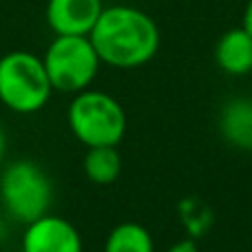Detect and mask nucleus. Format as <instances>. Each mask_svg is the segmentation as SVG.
<instances>
[{
	"mask_svg": "<svg viewBox=\"0 0 252 252\" xmlns=\"http://www.w3.org/2000/svg\"><path fill=\"white\" fill-rule=\"evenodd\" d=\"M102 9V0H49L47 25L56 35H89Z\"/></svg>",
	"mask_w": 252,
	"mask_h": 252,
	"instance_id": "nucleus-7",
	"label": "nucleus"
},
{
	"mask_svg": "<svg viewBox=\"0 0 252 252\" xmlns=\"http://www.w3.org/2000/svg\"><path fill=\"white\" fill-rule=\"evenodd\" d=\"M66 122L75 139L91 146H118L126 133V113L118 100L104 91L75 93L66 111Z\"/></svg>",
	"mask_w": 252,
	"mask_h": 252,
	"instance_id": "nucleus-2",
	"label": "nucleus"
},
{
	"mask_svg": "<svg viewBox=\"0 0 252 252\" xmlns=\"http://www.w3.org/2000/svg\"><path fill=\"white\" fill-rule=\"evenodd\" d=\"M168 252H199V246H197L192 239H182V241L170 246Z\"/></svg>",
	"mask_w": 252,
	"mask_h": 252,
	"instance_id": "nucleus-12",
	"label": "nucleus"
},
{
	"mask_svg": "<svg viewBox=\"0 0 252 252\" xmlns=\"http://www.w3.org/2000/svg\"><path fill=\"white\" fill-rule=\"evenodd\" d=\"M53 186L49 175L31 159H18L0 173V201L9 217L27 223L49 213Z\"/></svg>",
	"mask_w": 252,
	"mask_h": 252,
	"instance_id": "nucleus-4",
	"label": "nucleus"
},
{
	"mask_svg": "<svg viewBox=\"0 0 252 252\" xmlns=\"http://www.w3.org/2000/svg\"><path fill=\"white\" fill-rule=\"evenodd\" d=\"M219 133L237 151L252 153V100L235 97L219 111Z\"/></svg>",
	"mask_w": 252,
	"mask_h": 252,
	"instance_id": "nucleus-9",
	"label": "nucleus"
},
{
	"mask_svg": "<svg viewBox=\"0 0 252 252\" xmlns=\"http://www.w3.org/2000/svg\"><path fill=\"white\" fill-rule=\"evenodd\" d=\"M104 252H155L153 237L142 223L124 221L109 232Z\"/></svg>",
	"mask_w": 252,
	"mask_h": 252,
	"instance_id": "nucleus-11",
	"label": "nucleus"
},
{
	"mask_svg": "<svg viewBox=\"0 0 252 252\" xmlns=\"http://www.w3.org/2000/svg\"><path fill=\"white\" fill-rule=\"evenodd\" d=\"M51 91L42 58L29 51H9L0 58V102L13 113L40 111Z\"/></svg>",
	"mask_w": 252,
	"mask_h": 252,
	"instance_id": "nucleus-3",
	"label": "nucleus"
},
{
	"mask_svg": "<svg viewBox=\"0 0 252 252\" xmlns=\"http://www.w3.org/2000/svg\"><path fill=\"white\" fill-rule=\"evenodd\" d=\"M49 82L56 91L80 93L100 71V56L89 35H56L42 56Z\"/></svg>",
	"mask_w": 252,
	"mask_h": 252,
	"instance_id": "nucleus-5",
	"label": "nucleus"
},
{
	"mask_svg": "<svg viewBox=\"0 0 252 252\" xmlns=\"http://www.w3.org/2000/svg\"><path fill=\"white\" fill-rule=\"evenodd\" d=\"M102 64L115 69H137L155 58L159 29L146 11L128 4L104 7L89 33Z\"/></svg>",
	"mask_w": 252,
	"mask_h": 252,
	"instance_id": "nucleus-1",
	"label": "nucleus"
},
{
	"mask_svg": "<svg viewBox=\"0 0 252 252\" xmlns=\"http://www.w3.org/2000/svg\"><path fill=\"white\" fill-rule=\"evenodd\" d=\"M244 27L246 31L252 35V0H248V4H246V11H244Z\"/></svg>",
	"mask_w": 252,
	"mask_h": 252,
	"instance_id": "nucleus-13",
	"label": "nucleus"
},
{
	"mask_svg": "<svg viewBox=\"0 0 252 252\" xmlns=\"http://www.w3.org/2000/svg\"><path fill=\"white\" fill-rule=\"evenodd\" d=\"M22 252H82V237L71 221L47 213L27 223Z\"/></svg>",
	"mask_w": 252,
	"mask_h": 252,
	"instance_id": "nucleus-6",
	"label": "nucleus"
},
{
	"mask_svg": "<svg viewBox=\"0 0 252 252\" xmlns=\"http://www.w3.org/2000/svg\"><path fill=\"white\" fill-rule=\"evenodd\" d=\"M215 62L228 75H246L252 71V35L244 27L228 29L215 44Z\"/></svg>",
	"mask_w": 252,
	"mask_h": 252,
	"instance_id": "nucleus-8",
	"label": "nucleus"
},
{
	"mask_svg": "<svg viewBox=\"0 0 252 252\" xmlns=\"http://www.w3.org/2000/svg\"><path fill=\"white\" fill-rule=\"evenodd\" d=\"M122 173V157L115 146H91L84 155V175L93 184H113Z\"/></svg>",
	"mask_w": 252,
	"mask_h": 252,
	"instance_id": "nucleus-10",
	"label": "nucleus"
},
{
	"mask_svg": "<svg viewBox=\"0 0 252 252\" xmlns=\"http://www.w3.org/2000/svg\"><path fill=\"white\" fill-rule=\"evenodd\" d=\"M4 146H7V142H4V133H2V126H0V166H2V157H4Z\"/></svg>",
	"mask_w": 252,
	"mask_h": 252,
	"instance_id": "nucleus-14",
	"label": "nucleus"
}]
</instances>
